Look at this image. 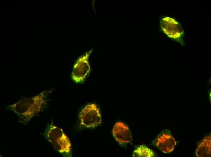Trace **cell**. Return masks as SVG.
<instances>
[{
  "mask_svg": "<svg viewBox=\"0 0 211 157\" xmlns=\"http://www.w3.org/2000/svg\"><path fill=\"white\" fill-rule=\"evenodd\" d=\"M43 135L56 151L63 156H70L71 143L62 129L52 123H49L47 124Z\"/></svg>",
  "mask_w": 211,
  "mask_h": 157,
  "instance_id": "7a4b0ae2",
  "label": "cell"
},
{
  "mask_svg": "<svg viewBox=\"0 0 211 157\" xmlns=\"http://www.w3.org/2000/svg\"><path fill=\"white\" fill-rule=\"evenodd\" d=\"M211 135L206 136L198 144L196 150V155L198 157H210L211 153Z\"/></svg>",
  "mask_w": 211,
  "mask_h": 157,
  "instance_id": "ba28073f",
  "label": "cell"
},
{
  "mask_svg": "<svg viewBox=\"0 0 211 157\" xmlns=\"http://www.w3.org/2000/svg\"><path fill=\"white\" fill-rule=\"evenodd\" d=\"M155 155L153 151L144 145L138 146L132 153V157H152Z\"/></svg>",
  "mask_w": 211,
  "mask_h": 157,
  "instance_id": "9c48e42d",
  "label": "cell"
},
{
  "mask_svg": "<svg viewBox=\"0 0 211 157\" xmlns=\"http://www.w3.org/2000/svg\"><path fill=\"white\" fill-rule=\"evenodd\" d=\"M153 144L162 152L168 153L174 150L176 143L170 131L165 129L157 136Z\"/></svg>",
  "mask_w": 211,
  "mask_h": 157,
  "instance_id": "8992f818",
  "label": "cell"
},
{
  "mask_svg": "<svg viewBox=\"0 0 211 157\" xmlns=\"http://www.w3.org/2000/svg\"><path fill=\"white\" fill-rule=\"evenodd\" d=\"M160 28L162 31L171 39L183 46L184 30L180 23L174 18L166 16L160 20Z\"/></svg>",
  "mask_w": 211,
  "mask_h": 157,
  "instance_id": "3957f363",
  "label": "cell"
},
{
  "mask_svg": "<svg viewBox=\"0 0 211 157\" xmlns=\"http://www.w3.org/2000/svg\"><path fill=\"white\" fill-rule=\"evenodd\" d=\"M92 51L91 49L78 59L74 64L72 73V80L76 83L83 82L90 71L89 58Z\"/></svg>",
  "mask_w": 211,
  "mask_h": 157,
  "instance_id": "5b68a950",
  "label": "cell"
},
{
  "mask_svg": "<svg viewBox=\"0 0 211 157\" xmlns=\"http://www.w3.org/2000/svg\"><path fill=\"white\" fill-rule=\"evenodd\" d=\"M79 116L81 124L87 128L96 127L102 122L99 109L95 104L89 103L85 106L80 111Z\"/></svg>",
  "mask_w": 211,
  "mask_h": 157,
  "instance_id": "277c9868",
  "label": "cell"
},
{
  "mask_svg": "<svg viewBox=\"0 0 211 157\" xmlns=\"http://www.w3.org/2000/svg\"><path fill=\"white\" fill-rule=\"evenodd\" d=\"M112 134L116 141L120 144L124 145L130 143L132 137L128 127L122 122H116L114 125Z\"/></svg>",
  "mask_w": 211,
  "mask_h": 157,
  "instance_id": "52a82bcc",
  "label": "cell"
},
{
  "mask_svg": "<svg viewBox=\"0 0 211 157\" xmlns=\"http://www.w3.org/2000/svg\"><path fill=\"white\" fill-rule=\"evenodd\" d=\"M48 91H44L31 97L22 98L6 109L13 112L18 116V121L26 125L45 107L48 101Z\"/></svg>",
  "mask_w": 211,
  "mask_h": 157,
  "instance_id": "6da1fadb",
  "label": "cell"
}]
</instances>
